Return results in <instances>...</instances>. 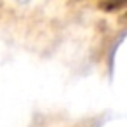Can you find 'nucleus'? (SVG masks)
Instances as JSON below:
<instances>
[{
	"label": "nucleus",
	"mask_w": 127,
	"mask_h": 127,
	"mask_svg": "<svg viewBox=\"0 0 127 127\" xmlns=\"http://www.w3.org/2000/svg\"><path fill=\"white\" fill-rule=\"evenodd\" d=\"M125 7H127V0H101L99 2V9L104 12H115Z\"/></svg>",
	"instance_id": "1"
},
{
	"label": "nucleus",
	"mask_w": 127,
	"mask_h": 127,
	"mask_svg": "<svg viewBox=\"0 0 127 127\" xmlns=\"http://www.w3.org/2000/svg\"><path fill=\"white\" fill-rule=\"evenodd\" d=\"M125 18H127V12H125Z\"/></svg>",
	"instance_id": "2"
}]
</instances>
